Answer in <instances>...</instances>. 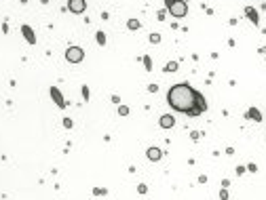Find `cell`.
I'll return each instance as SVG.
<instances>
[{
    "instance_id": "1",
    "label": "cell",
    "mask_w": 266,
    "mask_h": 200,
    "mask_svg": "<svg viewBox=\"0 0 266 200\" xmlns=\"http://www.w3.org/2000/svg\"><path fill=\"white\" fill-rule=\"evenodd\" d=\"M195 99H197V91L186 82L173 84L167 93V101L175 112H184L188 116H195Z\"/></svg>"
},
{
    "instance_id": "2",
    "label": "cell",
    "mask_w": 266,
    "mask_h": 200,
    "mask_svg": "<svg viewBox=\"0 0 266 200\" xmlns=\"http://www.w3.org/2000/svg\"><path fill=\"white\" fill-rule=\"evenodd\" d=\"M167 9H169V13H171V17H175V19H184L186 13H188V4L184 2V0H175V2L171 7H167Z\"/></svg>"
},
{
    "instance_id": "3",
    "label": "cell",
    "mask_w": 266,
    "mask_h": 200,
    "mask_svg": "<svg viewBox=\"0 0 266 200\" xmlns=\"http://www.w3.org/2000/svg\"><path fill=\"white\" fill-rule=\"evenodd\" d=\"M85 59V51L80 47H70L66 49V61L68 63H80Z\"/></svg>"
},
{
    "instance_id": "4",
    "label": "cell",
    "mask_w": 266,
    "mask_h": 200,
    "mask_svg": "<svg viewBox=\"0 0 266 200\" xmlns=\"http://www.w3.org/2000/svg\"><path fill=\"white\" fill-rule=\"evenodd\" d=\"M68 9H70L72 13L80 15V13H85V9H87V2H85V0H68Z\"/></svg>"
},
{
    "instance_id": "5",
    "label": "cell",
    "mask_w": 266,
    "mask_h": 200,
    "mask_svg": "<svg viewBox=\"0 0 266 200\" xmlns=\"http://www.w3.org/2000/svg\"><path fill=\"white\" fill-rule=\"evenodd\" d=\"M207 109V103H205V97L197 91V99H195V116H201Z\"/></svg>"
},
{
    "instance_id": "6",
    "label": "cell",
    "mask_w": 266,
    "mask_h": 200,
    "mask_svg": "<svg viewBox=\"0 0 266 200\" xmlns=\"http://www.w3.org/2000/svg\"><path fill=\"white\" fill-rule=\"evenodd\" d=\"M49 93H51L53 101L57 103V107H66V99H63V95H61V91H59L57 86H51V88H49Z\"/></svg>"
},
{
    "instance_id": "7",
    "label": "cell",
    "mask_w": 266,
    "mask_h": 200,
    "mask_svg": "<svg viewBox=\"0 0 266 200\" xmlns=\"http://www.w3.org/2000/svg\"><path fill=\"white\" fill-rule=\"evenodd\" d=\"M245 15H247V19L251 21L253 26H260V15H258V9H253V7H247V9H245Z\"/></svg>"
},
{
    "instance_id": "8",
    "label": "cell",
    "mask_w": 266,
    "mask_h": 200,
    "mask_svg": "<svg viewBox=\"0 0 266 200\" xmlns=\"http://www.w3.org/2000/svg\"><path fill=\"white\" fill-rule=\"evenodd\" d=\"M21 32H23V38H26L30 44H36V36H34V30H32L30 26H26V23H23V26H21Z\"/></svg>"
},
{
    "instance_id": "9",
    "label": "cell",
    "mask_w": 266,
    "mask_h": 200,
    "mask_svg": "<svg viewBox=\"0 0 266 200\" xmlns=\"http://www.w3.org/2000/svg\"><path fill=\"white\" fill-rule=\"evenodd\" d=\"M158 122H161V126H163V128H171V126L175 124V118H173L171 114H163Z\"/></svg>"
},
{
    "instance_id": "10",
    "label": "cell",
    "mask_w": 266,
    "mask_h": 200,
    "mask_svg": "<svg viewBox=\"0 0 266 200\" xmlns=\"http://www.w3.org/2000/svg\"><path fill=\"white\" fill-rule=\"evenodd\" d=\"M146 156L152 160V162H156V160H161V156H163V152L158 150V147H148V152H146Z\"/></svg>"
},
{
    "instance_id": "11",
    "label": "cell",
    "mask_w": 266,
    "mask_h": 200,
    "mask_svg": "<svg viewBox=\"0 0 266 200\" xmlns=\"http://www.w3.org/2000/svg\"><path fill=\"white\" fill-rule=\"evenodd\" d=\"M247 118H249V120H253V122H260V120H262L260 109H258V107H249V109H247Z\"/></svg>"
},
{
    "instance_id": "12",
    "label": "cell",
    "mask_w": 266,
    "mask_h": 200,
    "mask_svg": "<svg viewBox=\"0 0 266 200\" xmlns=\"http://www.w3.org/2000/svg\"><path fill=\"white\" fill-rule=\"evenodd\" d=\"M127 28H129V30H139V28H141L139 19H129V21H127Z\"/></svg>"
},
{
    "instance_id": "13",
    "label": "cell",
    "mask_w": 266,
    "mask_h": 200,
    "mask_svg": "<svg viewBox=\"0 0 266 200\" xmlns=\"http://www.w3.org/2000/svg\"><path fill=\"white\" fill-rule=\"evenodd\" d=\"M175 70H178V61H169L165 65V72H175Z\"/></svg>"
},
{
    "instance_id": "14",
    "label": "cell",
    "mask_w": 266,
    "mask_h": 200,
    "mask_svg": "<svg viewBox=\"0 0 266 200\" xmlns=\"http://www.w3.org/2000/svg\"><path fill=\"white\" fill-rule=\"evenodd\" d=\"M141 61H144V65H146V70L150 72V70H152V59H150L148 55H144V57H141Z\"/></svg>"
},
{
    "instance_id": "15",
    "label": "cell",
    "mask_w": 266,
    "mask_h": 200,
    "mask_svg": "<svg viewBox=\"0 0 266 200\" xmlns=\"http://www.w3.org/2000/svg\"><path fill=\"white\" fill-rule=\"evenodd\" d=\"M95 40H97L99 44H106V34L104 32H97V34H95Z\"/></svg>"
},
{
    "instance_id": "16",
    "label": "cell",
    "mask_w": 266,
    "mask_h": 200,
    "mask_svg": "<svg viewBox=\"0 0 266 200\" xmlns=\"http://www.w3.org/2000/svg\"><path fill=\"white\" fill-rule=\"evenodd\" d=\"M150 42L152 44H158L161 42V34H150Z\"/></svg>"
},
{
    "instance_id": "17",
    "label": "cell",
    "mask_w": 266,
    "mask_h": 200,
    "mask_svg": "<svg viewBox=\"0 0 266 200\" xmlns=\"http://www.w3.org/2000/svg\"><path fill=\"white\" fill-rule=\"evenodd\" d=\"M118 114H120V116H127V114H129V107H127V105H120V107H118Z\"/></svg>"
},
{
    "instance_id": "18",
    "label": "cell",
    "mask_w": 266,
    "mask_h": 200,
    "mask_svg": "<svg viewBox=\"0 0 266 200\" xmlns=\"http://www.w3.org/2000/svg\"><path fill=\"white\" fill-rule=\"evenodd\" d=\"M83 97H85V101L89 99V86L87 84H83Z\"/></svg>"
},
{
    "instance_id": "19",
    "label": "cell",
    "mask_w": 266,
    "mask_h": 200,
    "mask_svg": "<svg viewBox=\"0 0 266 200\" xmlns=\"http://www.w3.org/2000/svg\"><path fill=\"white\" fill-rule=\"evenodd\" d=\"M63 126H66V128H72V120H70V118H63Z\"/></svg>"
},
{
    "instance_id": "20",
    "label": "cell",
    "mask_w": 266,
    "mask_h": 200,
    "mask_svg": "<svg viewBox=\"0 0 266 200\" xmlns=\"http://www.w3.org/2000/svg\"><path fill=\"white\" fill-rule=\"evenodd\" d=\"M137 192H139V194H146V192H148V188H146V185H144V183H141V185L137 188Z\"/></svg>"
},
{
    "instance_id": "21",
    "label": "cell",
    "mask_w": 266,
    "mask_h": 200,
    "mask_svg": "<svg viewBox=\"0 0 266 200\" xmlns=\"http://www.w3.org/2000/svg\"><path fill=\"white\" fill-rule=\"evenodd\" d=\"M247 169H249V171H251V173H256V171H258V166H256V164H253V162H249V166H247Z\"/></svg>"
},
{
    "instance_id": "22",
    "label": "cell",
    "mask_w": 266,
    "mask_h": 200,
    "mask_svg": "<svg viewBox=\"0 0 266 200\" xmlns=\"http://www.w3.org/2000/svg\"><path fill=\"white\" fill-rule=\"evenodd\" d=\"M173 2H175V0H165V4H167V7H171Z\"/></svg>"
}]
</instances>
